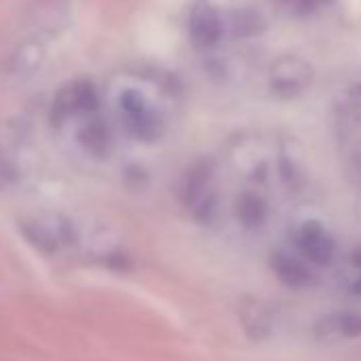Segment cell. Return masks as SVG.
Listing matches in <instances>:
<instances>
[{"mask_svg": "<svg viewBox=\"0 0 361 361\" xmlns=\"http://www.w3.org/2000/svg\"><path fill=\"white\" fill-rule=\"evenodd\" d=\"M98 92L90 81H73L62 87L51 106V119L62 126L77 117H92L98 111Z\"/></svg>", "mask_w": 361, "mask_h": 361, "instance_id": "2", "label": "cell"}, {"mask_svg": "<svg viewBox=\"0 0 361 361\" xmlns=\"http://www.w3.org/2000/svg\"><path fill=\"white\" fill-rule=\"evenodd\" d=\"M236 219L247 230H257L268 219V207L257 194H243L236 200Z\"/></svg>", "mask_w": 361, "mask_h": 361, "instance_id": "10", "label": "cell"}, {"mask_svg": "<svg viewBox=\"0 0 361 361\" xmlns=\"http://www.w3.org/2000/svg\"><path fill=\"white\" fill-rule=\"evenodd\" d=\"M119 113L128 132L138 140H157L164 134V119L157 111L149 106L145 94L136 87H126L119 98Z\"/></svg>", "mask_w": 361, "mask_h": 361, "instance_id": "1", "label": "cell"}, {"mask_svg": "<svg viewBox=\"0 0 361 361\" xmlns=\"http://www.w3.org/2000/svg\"><path fill=\"white\" fill-rule=\"evenodd\" d=\"M190 37L196 47L211 49L226 37V22L217 9L209 5H198L190 16Z\"/></svg>", "mask_w": 361, "mask_h": 361, "instance_id": "5", "label": "cell"}, {"mask_svg": "<svg viewBox=\"0 0 361 361\" xmlns=\"http://www.w3.org/2000/svg\"><path fill=\"white\" fill-rule=\"evenodd\" d=\"M336 329L344 338H359L361 336V314L344 312L336 319Z\"/></svg>", "mask_w": 361, "mask_h": 361, "instance_id": "11", "label": "cell"}, {"mask_svg": "<svg viewBox=\"0 0 361 361\" xmlns=\"http://www.w3.org/2000/svg\"><path fill=\"white\" fill-rule=\"evenodd\" d=\"M310 79L312 71L300 58L287 56L272 66V90L283 98H291L304 92L310 85Z\"/></svg>", "mask_w": 361, "mask_h": 361, "instance_id": "3", "label": "cell"}, {"mask_svg": "<svg viewBox=\"0 0 361 361\" xmlns=\"http://www.w3.org/2000/svg\"><path fill=\"white\" fill-rule=\"evenodd\" d=\"M353 264H355L357 268H361V249L353 253Z\"/></svg>", "mask_w": 361, "mask_h": 361, "instance_id": "13", "label": "cell"}, {"mask_svg": "<svg viewBox=\"0 0 361 361\" xmlns=\"http://www.w3.org/2000/svg\"><path fill=\"white\" fill-rule=\"evenodd\" d=\"M295 245L300 253L317 266H329L334 262L336 243L319 221H304V226L295 234Z\"/></svg>", "mask_w": 361, "mask_h": 361, "instance_id": "4", "label": "cell"}, {"mask_svg": "<svg viewBox=\"0 0 361 361\" xmlns=\"http://www.w3.org/2000/svg\"><path fill=\"white\" fill-rule=\"evenodd\" d=\"M213 174V161L211 159H198L194 161L183 178H180V185H178V198L185 207L194 209L209 192V180Z\"/></svg>", "mask_w": 361, "mask_h": 361, "instance_id": "7", "label": "cell"}, {"mask_svg": "<svg viewBox=\"0 0 361 361\" xmlns=\"http://www.w3.org/2000/svg\"><path fill=\"white\" fill-rule=\"evenodd\" d=\"M79 142L83 145L85 151H90L96 157H104L111 149V132L106 128V123L102 119L90 117L81 130H79Z\"/></svg>", "mask_w": 361, "mask_h": 361, "instance_id": "9", "label": "cell"}, {"mask_svg": "<svg viewBox=\"0 0 361 361\" xmlns=\"http://www.w3.org/2000/svg\"><path fill=\"white\" fill-rule=\"evenodd\" d=\"M353 291H355V293H359V295H361V276H359V279H357V281H355V285H353Z\"/></svg>", "mask_w": 361, "mask_h": 361, "instance_id": "14", "label": "cell"}, {"mask_svg": "<svg viewBox=\"0 0 361 361\" xmlns=\"http://www.w3.org/2000/svg\"><path fill=\"white\" fill-rule=\"evenodd\" d=\"M26 236L32 245H37L41 251H58L66 243L73 240V228L60 217H39L30 219Z\"/></svg>", "mask_w": 361, "mask_h": 361, "instance_id": "6", "label": "cell"}, {"mask_svg": "<svg viewBox=\"0 0 361 361\" xmlns=\"http://www.w3.org/2000/svg\"><path fill=\"white\" fill-rule=\"evenodd\" d=\"M270 268L276 274V279L287 287L302 289L310 283V270L306 268V264L287 253H272Z\"/></svg>", "mask_w": 361, "mask_h": 361, "instance_id": "8", "label": "cell"}, {"mask_svg": "<svg viewBox=\"0 0 361 361\" xmlns=\"http://www.w3.org/2000/svg\"><path fill=\"white\" fill-rule=\"evenodd\" d=\"M279 170H281V178H283V183H285L289 190H295V188H300V185H302V176H300L298 168H295V166H293L289 159L281 157Z\"/></svg>", "mask_w": 361, "mask_h": 361, "instance_id": "12", "label": "cell"}]
</instances>
